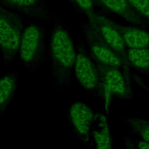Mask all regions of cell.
Returning <instances> with one entry per match:
<instances>
[{
  "mask_svg": "<svg viewBox=\"0 0 149 149\" xmlns=\"http://www.w3.org/2000/svg\"><path fill=\"white\" fill-rule=\"evenodd\" d=\"M95 113L90 105L80 101L72 103L66 111L69 129L87 149L94 148L93 132Z\"/></svg>",
  "mask_w": 149,
  "mask_h": 149,
  "instance_id": "6",
  "label": "cell"
},
{
  "mask_svg": "<svg viewBox=\"0 0 149 149\" xmlns=\"http://www.w3.org/2000/svg\"><path fill=\"white\" fill-rule=\"evenodd\" d=\"M93 1H94V3H95V6H96V5H97V2H98V0H93Z\"/></svg>",
  "mask_w": 149,
  "mask_h": 149,
  "instance_id": "21",
  "label": "cell"
},
{
  "mask_svg": "<svg viewBox=\"0 0 149 149\" xmlns=\"http://www.w3.org/2000/svg\"><path fill=\"white\" fill-rule=\"evenodd\" d=\"M126 48L149 47V31L133 25H122L116 22Z\"/></svg>",
  "mask_w": 149,
  "mask_h": 149,
  "instance_id": "11",
  "label": "cell"
},
{
  "mask_svg": "<svg viewBox=\"0 0 149 149\" xmlns=\"http://www.w3.org/2000/svg\"><path fill=\"white\" fill-rule=\"evenodd\" d=\"M24 24L23 16L0 6V50L5 66L15 62L19 56Z\"/></svg>",
  "mask_w": 149,
  "mask_h": 149,
  "instance_id": "4",
  "label": "cell"
},
{
  "mask_svg": "<svg viewBox=\"0 0 149 149\" xmlns=\"http://www.w3.org/2000/svg\"><path fill=\"white\" fill-rule=\"evenodd\" d=\"M48 51V41L42 22L33 20L25 24L19 56L28 73H36L44 63Z\"/></svg>",
  "mask_w": 149,
  "mask_h": 149,
  "instance_id": "2",
  "label": "cell"
},
{
  "mask_svg": "<svg viewBox=\"0 0 149 149\" xmlns=\"http://www.w3.org/2000/svg\"><path fill=\"white\" fill-rule=\"evenodd\" d=\"M134 9L149 22V0H127Z\"/></svg>",
  "mask_w": 149,
  "mask_h": 149,
  "instance_id": "17",
  "label": "cell"
},
{
  "mask_svg": "<svg viewBox=\"0 0 149 149\" xmlns=\"http://www.w3.org/2000/svg\"><path fill=\"white\" fill-rule=\"evenodd\" d=\"M106 113L96 112L93 132L94 148L114 149L113 137Z\"/></svg>",
  "mask_w": 149,
  "mask_h": 149,
  "instance_id": "12",
  "label": "cell"
},
{
  "mask_svg": "<svg viewBox=\"0 0 149 149\" xmlns=\"http://www.w3.org/2000/svg\"><path fill=\"white\" fill-rule=\"evenodd\" d=\"M76 24L81 30L83 38L88 45V50L97 62L106 65L121 68L127 70H132L126 62L102 41L87 20L77 21Z\"/></svg>",
  "mask_w": 149,
  "mask_h": 149,
  "instance_id": "7",
  "label": "cell"
},
{
  "mask_svg": "<svg viewBox=\"0 0 149 149\" xmlns=\"http://www.w3.org/2000/svg\"><path fill=\"white\" fill-rule=\"evenodd\" d=\"M127 125V132L130 134L140 137V140L149 143V120L129 116L124 118Z\"/></svg>",
  "mask_w": 149,
  "mask_h": 149,
  "instance_id": "15",
  "label": "cell"
},
{
  "mask_svg": "<svg viewBox=\"0 0 149 149\" xmlns=\"http://www.w3.org/2000/svg\"><path fill=\"white\" fill-rule=\"evenodd\" d=\"M96 7L109 14H115L130 25L149 29V22L139 13L127 0H98Z\"/></svg>",
  "mask_w": 149,
  "mask_h": 149,
  "instance_id": "10",
  "label": "cell"
},
{
  "mask_svg": "<svg viewBox=\"0 0 149 149\" xmlns=\"http://www.w3.org/2000/svg\"><path fill=\"white\" fill-rule=\"evenodd\" d=\"M19 73L11 71L0 79V117L6 111L16 92Z\"/></svg>",
  "mask_w": 149,
  "mask_h": 149,
  "instance_id": "13",
  "label": "cell"
},
{
  "mask_svg": "<svg viewBox=\"0 0 149 149\" xmlns=\"http://www.w3.org/2000/svg\"><path fill=\"white\" fill-rule=\"evenodd\" d=\"M97 62L105 86L107 112L108 98H116L125 101H130L133 98L132 83H135L140 77L132 70H127L121 68L104 65L97 61Z\"/></svg>",
  "mask_w": 149,
  "mask_h": 149,
  "instance_id": "5",
  "label": "cell"
},
{
  "mask_svg": "<svg viewBox=\"0 0 149 149\" xmlns=\"http://www.w3.org/2000/svg\"><path fill=\"white\" fill-rule=\"evenodd\" d=\"M72 7L77 13L88 17L96 10V6L93 0H68Z\"/></svg>",
  "mask_w": 149,
  "mask_h": 149,
  "instance_id": "16",
  "label": "cell"
},
{
  "mask_svg": "<svg viewBox=\"0 0 149 149\" xmlns=\"http://www.w3.org/2000/svg\"><path fill=\"white\" fill-rule=\"evenodd\" d=\"M74 74L79 84L92 97L99 98L107 112V96L102 76L97 61L82 40L75 42Z\"/></svg>",
  "mask_w": 149,
  "mask_h": 149,
  "instance_id": "3",
  "label": "cell"
},
{
  "mask_svg": "<svg viewBox=\"0 0 149 149\" xmlns=\"http://www.w3.org/2000/svg\"><path fill=\"white\" fill-rule=\"evenodd\" d=\"M48 55L51 62V72L56 90L67 88L76 58L75 43L71 27L58 12L51 22Z\"/></svg>",
  "mask_w": 149,
  "mask_h": 149,
  "instance_id": "1",
  "label": "cell"
},
{
  "mask_svg": "<svg viewBox=\"0 0 149 149\" xmlns=\"http://www.w3.org/2000/svg\"><path fill=\"white\" fill-rule=\"evenodd\" d=\"M109 15L101 9H96L91 16L87 18V21L102 41L125 61L126 47L116 26V22L111 19Z\"/></svg>",
  "mask_w": 149,
  "mask_h": 149,
  "instance_id": "8",
  "label": "cell"
},
{
  "mask_svg": "<svg viewBox=\"0 0 149 149\" xmlns=\"http://www.w3.org/2000/svg\"><path fill=\"white\" fill-rule=\"evenodd\" d=\"M123 140L125 142V149H139L136 140L130 136L124 137Z\"/></svg>",
  "mask_w": 149,
  "mask_h": 149,
  "instance_id": "18",
  "label": "cell"
},
{
  "mask_svg": "<svg viewBox=\"0 0 149 149\" xmlns=\"http://www.w3.org/2000/svg\"><path fill=\"white\" fill-rule=\"evenodd\" d=\"M139 86H140V87H141L143 89L147 91V95L146 97V98L147 100H149V87H148V86L146 84V83L144 82V81H141V82L140 83V84L139 85Z\"/></svg>",
  "mask_w": 149,
  "mask_h": 149,
  "instance_id": "20",
  "label": "cell"
},
{
  "mask_svg": "<svg viewBox=\"0 0 149 149\" xmlns=\"http://www.w3.org/2000/svg\"><path fill=\"white\" fill-rule=\"evenodd\" d=\"M136 141L139 149H149V143L141 140H136Z\"/></svg>",
  "mask_w": 149,
  "mask_h": 149,
  "instance_id": "19",
  "label": "cell"
},
{
  "mask_svg": "<svg viewBox=\"0 0 149 149\" xmlns=\"http://www.w3.org/2000/svg\"><path fill=\"white\" fill-rule=\"evenodd\" d=\"M48 0H0V6L42 23L52 22L58 12L48 8Z\"/></svg>",
  "mask_w": 149,
  "mask_h": 149,
  "instance_id": "9",
  "label": "cell"
},
{
  "mask_svg": "<svg viewBox=\"0 0 149 149\" xmlns=\"http://www.w3.org/2000/svg\"><path fill=\"white\" fill-rule=\"evenodd\" d=\"M125 61L132 69L149 77V47L126 48Z\"/></svg>",
  "mask_w": 149,
  "mask_h": 149,
  "instance_id": "14",
  "label": "cell"
}]
</instances>
